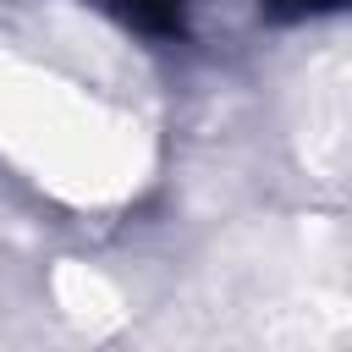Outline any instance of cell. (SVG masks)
Segmentation results:
<instances>
[{
	"mask_svg": "<svg viewBox=\"0 0 352 352\" xmlns=\"http://www.w3.org/2000/svg\"><path fill=\"white\" fill-rule=\"evenodd\" d=\"M0 154L66 204H121L154 170L138 116L16 50H0Z\"/></svg>",
	"mask_w": 352,
	"mask_h": 352,
	"instance_id": "obj_1",
	"label": "cell"
},
{
	"mask_svg": "<svg viewBox=\"0 0 352 352\" xmlns=\"http://www.w3.org/2000/svg\"><path fill=\"white\" fill-rule=\"evenodd\" d=\"M55 302H60V314L77 324V330H88V336H104V330H116L121 319H126V302H121V292L99 275V270H88V264H77V258H66V264H55Z\"/></svg>",
	"mask_w": 352,
	"mask_h": 352,
	"instance_id": "obj_2",
	"label": "cell"
}]
</instances>
